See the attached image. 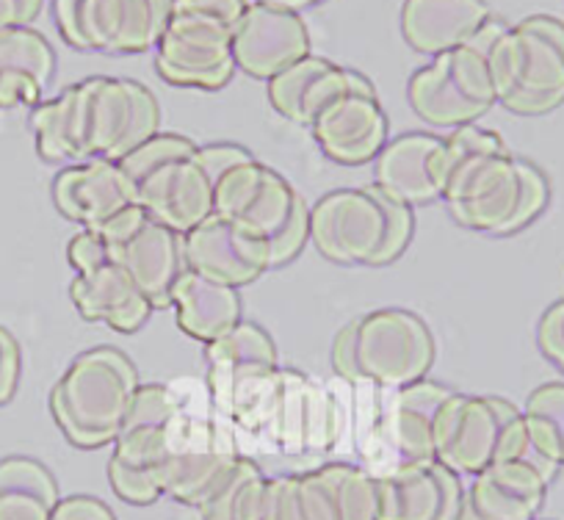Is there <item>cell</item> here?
I'll return each mask as SVG.
<instances>
[{"label": "cell", "mask_w": 564, "mask_h": 520, "mask_svg": "<svg viewBox=\"0 0 564 520\" xmlns=\"http://www.w3.org/2000/svg\"><path fill=\"white\" fill-rule=\"evenodd\" d=\"M441 199L459 227L485 236H512L529 227L551 199L540 166L518 159L496 130L454 128L437 155Z\"/></svg>", "instance_id": "1"}, {"label": "cell", "mask_w": 564, "mask_h": 520, "mask_svg": "<svg viewBox=\"0 0 564 520\" xmlns=\"http://www.w3.org/2000/svg\"><path fill=\"white\" fill-rule=\"evenodd\" d=\"M117 164L133 192V203L170 230L186 236L214 216L216 177L192 139L155 133Z\"/></svg>", "instance_id": "2"}, {"label": "cell", "mask_w": 564, "mask_h": 520, "mask_svg": "<svg viewBox=\"0 0 564 520\" xmlns=\"http://www.w3.org/2000/svg\"><path fill=\"white\" fill-rule=\"evenodd\" d=\"M410 205L379 186L338 188L311 208V241L344 267H384L401 258L412 238Z\"/></svg>", "instance_id": "3"}, {"label": "cell", "mask_w": 564, "mask_h": 520, "mask_svg": "<svg viewBox=\"0 0 564 520\" xmlns=\"http://www.w3.org/2000/svg\"><path fill=\"white\" fill-rule=\"evenodd\" d=\"M214 214L258 241L271 269L291 263L311 241V208L280 172L247 159L216 183Z\"/></svg>", "instance_id": "4"}, {"label": "cell", "mask_w": 564, "mask_h": 520, "mask_svg": "<svg viewBox=\"0 0 564 520\" xmlns=\"http://www.w3.org/2000/svg\"><path fill=\"white\" fill-rule=\"evenodd\" d=\"M139 384V373L128 355L111 346H95L75 357L53 384L51 413L73 446H111Z\"/></svg>", "instance_id": "5"}, {"label": "cell", "mask_w": 564, "mask_h": 520, "mask_svg": "<svg viewBox=\"0 0 564 520\" xmlns=\"http://www.w3.org/2000/svg\"><path fill=\"white\" fill-rule=\"evenodd\" d=\"M435 362V335L421 316L401 307L366 313L344 327L333 346V366L351 382L399 390L421 382Z\"/></svg>", "instance_id": "6"}, {"label": "cell", "mask_w": 564, "mask_h": 520, "mask_svg": "<svg viewBox=\"0 0 564 520\" xmlns=\"http://www.w3.org/2000/svg\"><path fill=\"white\" fill-rule=\"evenodd\" d=\"M492 86L503 108L540 117L564 102V23L531 14L507 25L487 51Z\"/></svg>", "instance_id": "7"}, {"label": "cell", "mask_w": 564, "mask_h": 520, "mask_svg": "<svg viewBox=\"0 0 564 520\" xmlns=\"http://www.w3.org/2000/svg\"><path fill=\"white\" fill-rule=\"evenodd\" d=\"M177 421L181 408L170 388L139 384L108 459V481L122 501L150 507L164 498Z\"/></svg>", "instance_id": "8"}, {"label": "cell", "mask_w": 564, "mask_h": 520, "mask_svg": "<svg viewBox=\"0 0 564 520\" xmlns=\"http://www.w3.org/2000/svg\"><path fill=\"white\" fill-rule=\"evenodd\" d=\"M503 25L487 20L485 29L457 51L441 53L426 67L412 73L406 84V100L417 119L437 128H463L485 117L498 102L492 86L487 51Z\"/></svg>", "instance_id": "9"}, {"label": "cell", "mask_w": 564, "mask_h": 520, "mask_svg": "<svg viewBox=\"0 0 564 520\" xmlns=\"http://www.w3.org/2000/svg\"><path fill=\"white\" fill-rule=\"evenodd\" d=\"M78 89V137L84 161H122L153 139L161 108L153 91L133 78L91 75Z\"/></svg>", "instance_id": "10"}, {"label": "cell", "mask_w": 564, "mask_h": 520, "mask_svg": "<svg viewBox=\"0 0 564 520\" xmlns=\"http://www.w3.org/2000/svg\"><path fill=\"white\" fill-rule=\"evenodd\" d=\"M172 12L175 0H53V20L64 42L108 56L155 51Z\"/></svg>", "instance_id": "11"}, {"label": "cell", "mask_w": 564, "mask_h": 520, "mask_svg": "<svg viewBox=\"0 0 564 520\" xmlns=\"http://www.w3.org/2000/svg\"><path fill=\"white\" fill-rule=\"evenodd\" d=\"M523 410L498 397L454 390L435 421V459L457 476H476L523 435Z\"/></svg>", "instance_id": "12"}, {"label": "cell", "mask_w": 564, "mask_h": 520, "mask_svg": "<svg viewBox=\"0 0 564 520\" xmlns=\"http://www.w3.org/2000/svg\"><path fill=\"white\" fill-rule=\"evenodd\" d=\"M97 236L108 243L111 258L128 272L155 311L172 307V289L186 272L181 232L150 219L139 205H133Z\"/></svg>", "instance_id": "13"}, {"label": "cell", "mask_w": 564, "mask_h": 520, "mask_svg": "<svg viewBox=\"0 0 564 520\" xmlns=\"http://www.w3.org/2000/svg\"><path fill=\"white\" fill-rule=\"evenodd\" d=\"M155 69L175 86L221 89L236 73L232 29L203 14L175 9L155 45Z\"/></svg>", "instance_id": "14"}, {"label": "cell", "mask_w": 564, "mask_h": 520, "mask_svg": "<svg viewBox=\"0 0 564 520\" xmlns=\"http://www.w3.org/2000/svg\"><path fill=\"white\" fill-rule=\"evenodd\" d=\"M311 133L335 164L362 166L377 161L388 144V113L371 80L327 102L311 122Z\"/></svg>", "instance_id": "15"}, {"label": "cell", "mask_w": 564, "mask_h": 520, "mask_svg": "<svg viewBox=\"0 0 564 520\" xmlns=\"http://www.w3.org/2000/svg\"><path fill=\"white\" fill-rule=\"evenodd\" d=\"M305 56H311V31L300 12L254 0L232 29L236 69L258 80H271Z\"/></svg>", "instance_id": "16"}, {"label": "cell", "mask_w": 564, "mask_h": 520, "mask_svg": "<svg viewBox=\"0 0 564 520\" xmlns=\"http://www.w3.org/2000/svg\"><path fill=\"white\" fill-rule=\"evenodd\" d=\"M379 476V520H457L463 476L437 459L404 463Z\"/></svg>", "instance_id": "17"}, {"label": "cell", "mask_w": 564, "mask_h": 520, "mask_svg": "<svg viewBox=\"0 0 564 520\" xmlns=\"http://www.w3.org/2000/svg\"><path fill=\"white\" fill-rule=\"evenodd\" d=\"M53 203L80 230L100 232L133 208V192L113 161L69 164L53 181Z\"/></svg>", "instance_id": "18"}, {"label": "cell", "mask_w": 564, "mask_h": 520, "mask_svg": "<svg viewBox=\"0 0 564 520\" xmlns=\"http://www.w3.org/2000/svg\"><path fill=\"white\" fill-rule=\"evenodd\" d=\"M236 459L238 454L232 452L230 443L221 441L210 426L186 424L181 415L175 432V452H172L170 468H166L164 496L199 509L216 490V485L225 479L227 470L236 465Z\"/></svg>", "instance_id": "19"}, {"label": "cell", "mask_w": 564, "mask_h": 520, "mask_svg": "<svg viewBox=\"0 0 564 520\" xmlns=\"http://www.w3.org/2000/svg\"><path fill=\"white\" fill-rule=\"evenodd\" d=\"M183 258L186 269L232 289L254 283L271 269L269 252L216 214L183 236Z\"/></svg>", "instance_id": "20"}, {"label": "cell", "mask_w": 564, "mask_h": 520, "mask_svg": "<svg viewBox=\"0 0 564 520\" xmlns=\"http://www.w3.org/2000/svg\"><path fill=\"white\" fill-rule=\"evenodd\" d=\"M362 84H368V78L357 69L340 67V64L322 56H305L271 80H265V91H269V102L282 119L311 128V122L327 102Z\"/></svg>", "instance_id": "21"}, {"label": "cell", "mask_w": 564, "mask_h": 520, "mask_svg": "<svg viewBox=\"0 0 564 520\" xmlns=\"http://www.w3.org/2000/svg\"><path fill=\"white\" fill-rule=\"evenodd\" d=\"M485 0H404L401 36L423 56H441L468 45L490 20Z\"/></svg>", "instance_id": "22"}, {"label": "cell", "mask_w": 564, "mask_h": 520, "mask_svg": "<svg viewBox=\"0 0 564 520\" xmlns=\"http://www.w3.org/2000/svg\"><path fill=\"white\" fill-rule=\"evenodd\" d=\"M69 300L86 322H100L117 333H135L155 311L139 285L128 278L117 260H106L89 272L75 274Z\"/></svg>", "instance_id": "23"}, {"label": "cell", "mask_w": 564, "mask_h": 520, "mask_svg": "<svg viewBox=\"0 0 564 520\" xmlns=\"http://www.w3.org/2000/svg\"><path fill=\"white\" fill-rule=\"evenodd\" d=\"M441 148L443 139L432 133H404L393 139L373 161V186L410 208L441 199V177H437Z\"/></svg>", "instance_id": "24"}, {"label": "cell", "mask_w": 564, "mask_h": 520, "mask_svg": "<svg viewBox=\"0 0 564 520\" xmlns=\"http://www.w3.org/2000/svg\"><path fill=\"white\" fill-rule=\"evenodd\" d=\"M547 481L520 459H498L474 476L465 498L490 520H536Z\"/></svg>", "instance_id": "25"}, {"label": "cell", "mask_w": 564, "mask_h": 520, "mask_svg": "<svg viewBox=\"0 0 564 520\" xmlns=\"http://www.w3.org/2000/svg\"><path fill=\"white\" fill-rule=\"evenodd\" d=\"M53 73L56 51L40 31L25 25L0 34V108H34L42 102Z\"/></svg>", "instance_id": "26"}, {"label": "cell", "mask_w": 564, "mask_h": 520, "mask_svg": "<svg viewBox=\"0 0 564 520\" xmlns=\"http://www.w3.org/2000/svg\"><path fill=\"white\" fill-rule=\"evenodd\" d=\"M454 390L437 382H412L393 390L388 413V437L399 463H423L435 459V421ZM393 465V468H395Z\"/></svg>", "instance_id": "27"}, {"label": "cell", "mask_w": 564, "mask_h": 520, "mask_svg": "<svg viewBox=\"0 0 564 520\" xmlns=\"http://www.w3.org/2000/svg\"><path fill=\"white\" fill-rule=\"evenodd\" d=\"M172 307H175L177 327L188 338L199 344H214L221 335L230 333L241 322V294L227 283L205 278V274L186 272L177 278L172 289Z\"/></svg>", "instance_id": "28"}, {"label": "cell", "mask_w": 564, "mask_h": 520, "mask_svg": "<svg viewBox=\"0 0 564 520\" xmlns=\"http://www.w3.org/2000/svg\"><path fill=\"white\" fill-rule=\"evenodd\" d=\"M205 357H208L210 382L216 390H230L241 379L263 377L280 368L271 335L249 322H238L230 333L205 346Z\"/></svg>", "instance_id": "29"}, {"label": "cell", "mask_w": 564, "mask_h": 520, "mask_svg": "<svg viewBox=\"0 0 564 520\" xmlns=\"http://www.w3.org/2000/svg\"><path fill=\"white\" fill-rule=\"evenodd\" d=\"M58 485L51 470L31 457L0 459V520H53Z\"/></svg>", "instance_id": "30"}, {"label": "cell", "mask_w": 564, "mask_h": 520, "mask_svg": "<svg viewBox=\"0 0 564 520\" xmlns=\"http://www.w3.org/2000/svg\"><path fill=\"white\" fill-rule=\"evenodd\" d=\"M263 520H340L327 468L271 479Z\"/></svg>", "instance_id": "31"}, {"label": "cell", "mask_w": 564, "mask_h": 520, "mask_svg": "<svg viewBox=\"0 0 564 520\" xmlns=\"http://www.w3.org/2000/svg\"><path fill=\"white\" fill-rule=\"evenodd\" d=\"M269 490L271 479L260 465L249 457H238L197 512L203 520H263Z\"/></svg>", "instance_id": "32"}, {"label": "cell", "mask_w": 564, "mask_h": 520, "mask_svg": "<svg viewBox=\"0 0 564 520\" xmlns=\"http://www.w3.org/2000/svg\"><path fill=\"white\" fill-rule=\"evenodd\" d=\"M523 421L534 446L556 465H564V382H545L531 390Z\"/></svg>", "instance_id": "33"}, {"label": "cell", "mask_w": 564, "mask_h": 520, "mask_svg": "<svg viewBox=\"0 0 564 520\" xmlns=\"http://www.w3.org/2000/svg\"><path fill=\"white\" fill-rule=\"evenodd\" d=\"M335 490L340 520H379V476L346 463L324 465Z\"/></svg>", "instance_id": "34"}, {"label": "cell", "mask_w": 564, "mask_h": 520, "mask_svg": "<svg viewBox=\"0 0 564 520\" xmlns=\"http://www.w3.org/2000/svg\"><path fill=\"white\" fill-rule=\"evenodd\" d=\"M536 344L540 351L564 371V300L553 302L545 313H542L540 324H536Z\"/></svg>", "instance_id": "35"}, {"label": "cell", "mask_w": 564, "mask_h": 520, "mask_svg": "<svg viewBox=\"0 0 564 520\" xmlns=\"http://www.w3.org/2000/svg\"><path fill=\"white\" fill-rule=\"evenodd\" d=\"M67 258L69 267L75 269V274H80L100 267L106 260H111V249H108V243L102 241L97 232L80 230L78 236H73V241L67 243Z\"/></svg>", "instance_id": "36"}, {"label": "cell", "mask_w": 564, "mask_h": 520, "mask_svg": "<svg viewBox=\"0 0 564 520\" xmlns=\"http://www.w3.org/2000/svg\"><path fill=\"white\" fill-rule=\"evenodd\" d=\"M20 368H23V357H20L18 338L7 327H0V408L14 397L20 384Z\"/></svg>", "instance_id": "37"}, {"label": "cell", "mask_w": 564, "mask_h": 520, "mask_svg": "<svg viewBox=\"0 0 564 520\" xmlns=\"http://www.w3.org/2000/svg\"><path fill=\"white\" fill-rule=\"evenodd\" d=\"M254 0H175V9H186V12L203 14V18L216 20V23H225L230 29H236L238 20L243 18Z\"/></svg>", "instance_id": "38"}, {"label": "cell", "mask_w": 564, "mask_h": 520, "mask_svg": "<svg viewBox=\"0 0 564 520\" xmlns=\"http://www.w3.org/2000/svg\"><path fill=\"white\" fill-rule=\"evenodd\" d=\"M53 520H117L111 509L91 496H69L62 498Z\"/></svg>", "instance_id": "39"}, {"label": "cell", "mask_w": 564, "mask_h": 520, "mask_svg": "<svg viewBox=\"0 0 564 520\" xmlns=\"http://www.w3.org/2000/svg\"><path fill=\"white\" fill-rule=\"evenodd\" d=\"M45 0H0V34L12 29H25L42 12Z\"/></svg>", "instance_id": "40"}, {"label": "cell", "mask_w": 564, "mask_h": 520, "mask_svg": "<svg viewBox=\"0 0 564 520\" xmlns=\"http://www.w3.org/2000/svg\"><path fill=\"white\" fill-rule=\"evenodd\" d=\"M263 3H274V7L291 9V12H302V9L316 7V3H322V0H263Z\"/></svg>", "instance_id": "41"}, {"label": "cell", "mask_w": 564, "mask_h": 520, "mask_svg": "<svg viewBox=\"0 0 564 520\" xmlns=\"http://www.w3.org/2000/svg\"><path fill=\"white\" fill-rule=\"evenodd\" d=\"M457 520H490V518H485V514H481L479 509L468 501V498H463V507H459Z\"/></svg>", "instance_id": "42"}, {"label": "cell", "mask_w": 564, "mask_h": 520, "mask_svg": "<svg viewBox=\"0 0 564 520\" xmlns=\"http://www.w3.org/2000/svg\"><path fill=\"white\" fill-rule=\"evenodd\" d=\"M536 520H551V518H536Z\"/></svg>", "instance_id": "43"}]
</instances>
